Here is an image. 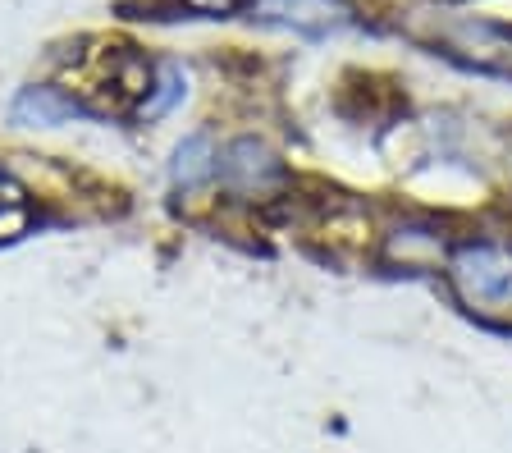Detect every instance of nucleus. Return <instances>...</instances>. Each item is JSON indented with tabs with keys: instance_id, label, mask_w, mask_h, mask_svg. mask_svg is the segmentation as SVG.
<instances>
[{
	"instance_id": "obj_10",
	"label": "nucleus",
	"mask_w": 512,
	"mask_h": 453,
	"mask_svg": "<svg viewBox=\"0 0 512 453\" xmlns=\"http://www.w3.org/2000/svg\"><path fill=\"white\" fill-rule=\"evenodd\" d=\"M14 202H23V193H19V184H14L10 174L0 170V211H5V206H14Z\"/></svg>"
},
{
	"instance_id": "obj_4",
	"label": "nucleus",
	"mask_w": 512,
	"mask_h": 453,
	"mask_svg": "<svg viewBox=\"0 0 512 453\" xmlns=\"http://www.w3.org/2000/svg\"><path fill=\"white\" fill-rule=\"evenodd\" d=\"M448 252H453V238L430 220H403L380 238V257L403 270H444Z\"/></svg>"
},
{
	"instance_id": "obj_8",
	"label": "nucleus",
	"mask_w": 512,
	"mask_h": 453,
	"mask_svg": "<svg viewBox=\"0 0 512 453\" xmlns=\"http://www.w3.org/2000/svg\"><path fill=\"white\" fill-rule=\"evenodd\" d=\"M183 87H188V78H183L179 65H156V78H151V92L138 101V119L147 124V119H160L165 110L174 106V101H183Z\"/></svg>"
},
{
	"instance_id": "obj_1",
	"label": "nucleus",
	"mask_w": 512,
	"mask_h": 453,
	"mask_svg": "<svg viewBox=\"0 0 512 453\" xmlns=\"http://www.w3.org/2000/svg\"><path fill=\"white\" fill-rule=\"evenodd\" d=\"M448 293L462 312L490 325H512V252L490 238H462L444 261Z\"/></svg>"
},
{
	"instance_id": "obj_6",
	"label": "nucleus",
	"mask_w": 512,
	"mask_h": 453,
	"mask_svg": "<svg viewBox=\"0 0 512 453\" xmlns=\"http://www.w3.org/2000/svg\"><path fill=\"white\" fill-rule=\"evenodd\" d=\"M215 170H220V151H215L211 133H188V138L174 147L170 179L179 193H197V188L215 184Z\"/></svg>"
},
{
	"instance_id": "obj_3",
	"label": "nucleus",
	"mask_w": 512,
	"mask_h": 453,
	"mask_svg": "<svg viewBox=\"0 0 512 453\" xmlns=\"http://www.w3.org/2000/svg\"><path fill=\"white\" fill-rule=\"evenodd\" d=\"M439 46L448 55H458L462 65L480 69V74H503L512 78V28L485 19H458L439 33Z\"/></svg>"
},
{
	"instance_id": "obj_2",
	"label": "nucleus",
	"mask_w": 512,
	"mask_h": 453,
	"mask_svg": "<svg viewBox=\"0 0 512 453\" xmlns=\"http://www.w3.org/2000/svg\"><path fill=\"white\" fill-rule=\"evenodd\" d=\"M220 188L238 202H270L288 188V170L261 138H234L220 151Z\"/></svg>"
},
{
	"instance_id": "obj_9",
	"label": "nucleus",
	"mask_w": 512,
	"mask_h": 453,
	"mask_svg": "<svg viewBox=\"0 0 512 453\" xmlns=\"http://www.w3.org/2000/svg\"><path fill=\"white\" fill-rule=\"evenodd\" d=\"M188 14H197V19H229V14H238L247 5V0H179Z\"/></svg>"
},
{
	"instance_id": "obj_5",
	"label": "nucleus",
	"mask_w": 512,
	"mask_h": 453,
	"mask_svg": "<svg viewBox=\"0 0 512 453\" xmlns=\"http://www.w3.org/2000/svg\"><path fill=\"white\" fill-rule=\"evenodd\" d=\"M348 14L352 10L343 0H252V19L284 23V28H298V33L339 28V23H348Z\"/></svg>"
},
{
	"instance_id": "obj_7",
	"label": "nucleus",
	"mask_w": 512,
	"mask_h": 453,
	"mask_svg": "<svg viewBox=\"0 0 512 453\" xmlns=\"http://www.w3.org/2000/svg\"><path fill=\"white\" fill-rule=\"evenodd\" d=\"M78 97L60 92V87H23L19 101H14V124H28V129H55L64 119L78 115Z\"/></svg>"
}]
</instances>
